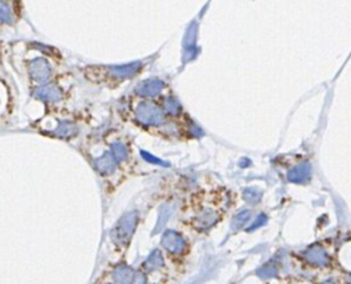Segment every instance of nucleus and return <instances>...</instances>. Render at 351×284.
<instances>
[{"mask_svg": "<svg viewBox=\"0 0 351 284\" xmlns=\"http://www.w3.org/2000/svg\"><path fill=\"white\" fill-rule=\"evenodd\" d=\"M136 93L140 100L133 114L136 123L143 129L170 142H188L201 136L196 122L164 81H145L137 85Z\"/></svg>", "mask_w": 351, "mask_h": 284, "instance_id": "f257e3e1", "label": "nucleus"}, {"mask_svg": "<svg viewBox=\"0 0 351 284\" xmlns=\"http://www.w3.org/2000/svg\"><path fill=\"white\" fill-rule=\"evenodd\" d=\"M233 204L235 194L225 186L197 187L182 201L179 224L198 236L208 234L226 219Z\"/></svg>", "mask_w": 351, "mask_h": 284, "instance_id": "f03ea898", "label": "nucleus"}, {"mask_svg": "<svg viewBox=\"0 0 351 284\" xmlns=\"http://www.w3.org/2000/svg\"><path fill=\"white\" fill-rule=\"evenodd\" d=\"M160 251L171 272L178 276L188 272L193 259V244L186 233L172 229L165 230L160 241Z\"/></svg>", "mask_w": 351, "mask_h": 284, "instance_id": "7ed1b4c3", "label": "nucleus"}, {"mask_svg": "<svg viewBox=\"0 0 351 284\" xmlns=\"http://www.w3.org/2000/svg\"><path fill=\"white\" fill-rule=\"evenodd\" d=\"M325 243H314L306 250H303L297 255L300 261H303L304 264H307L309 267H315V269H322V270H332L334 269V264L339 259L336 258V255L330 252L329 250V244Z\"/></svg>", "mask_w": 351, "mask_h": 284, "instance_id": "20e7f679", "label": "nucleus"}, {"mask_svg": "<svg viewBox=\"0 0 351 284\" xmlns=\"http://www.w3.org/2000/svg\"><path fill=\"white\" fill-rule=\"evenodd\" d=\"M135 272L127 265L118 266L112 272V280L115 284H133Z\"/></svg>", "mask_w": 351, "mask_h": 284, "instance_id": "39448f33", "label": "nucleus"}, {"mask_svg": "<svg viewBox=\"0 0 351 284\" xmlns=\"http://www.w3.org/2000/svg\"><path fill=\"white\" fill-rule=\"evenodd\" d=\"M319 284H339V282L333 279V277H330V279H328V280H324V282H321Z\"/></svg>", "mask_w": 351, "mask_h": 284, "instance_id": "423d86ee", "label": "nucleus"}]
</instances>
